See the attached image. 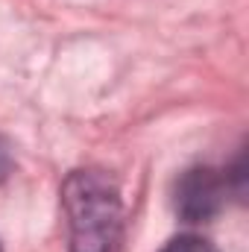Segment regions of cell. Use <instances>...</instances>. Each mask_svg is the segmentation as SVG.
Instances as JSON below:
<instances>
[{"label":"cell","instance_id":"obj_1","mask_svg":"<svg viewBox=\"0 0 249 252\" xmlns=\"http://www.w3.org/2000/svg\"><path fill=\"white\" fill-rule=\"evenodd\" d=\"M70 252H115L121 241V190L106 170H73L62 185Z\"/></svg>","mask_w":249,"mask_h":252},{"label":"cell","instance_id":"obj_2","mask_svg":"<svg viewBox=\"0 0 249 252\" xmlns=\"http://www.w3.org/2000/svg\"><path fill=\"white\" fill-rule=\"evenodd\" d=\"M229 182L214 167H190L176 179L173 208L185 223H205L226 205Z\"/></svg>","mask_w":249,"mask_h":252},{"label":"cell","instance_id":"obj_3","mask_svg":"<svg viewBox=\"0 0 249 252\" xmlns=\"http://www.w3.org/2000/svg\"><path fill=\"white\" fill-rule=\"evenodd\" d=\"M161 252H217L208 241L196 238V235H182V238H173Z\"/></svg>","mask_w":249,"mask_h":252},{"label":"cell","instance_id":"obj_4","mask_svg":"<svg viewBox=\"0 0 249 252\" xmlns=\"http://www.w3.org/2000/svg\"><path fill=\"white\" fill-rule=\"evenodd\" d=\"M12 170V153H9V147H6V141L0 138V179L6 176Z\"/></svg>","mask_w":249,"mask_h":252},{"label":"cell","instance_id":"obj_5","mask_svg":"<svg viewBox=\"0 0 249 252\" xmlns=\"http://www.w3.org/2000/svg\"><path fill=\"white\" fill-rule=\"evenodd\" d=\"M0 252H3V247H0Z\"/></svg>","mask_w":249,"mask_h":252}]
</instances>
